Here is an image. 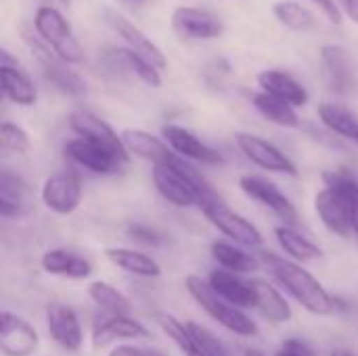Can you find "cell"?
Instances as JSON below:
<instances>
[{"instance_id": "1", "label": "cell", "mask_w": 358, "mask_h": 356, "mask_svg": "<svg viewBox=\"0 0 358 356\" xmlns=\"http://www.w3.org/2000/svg\"><path fill=\"white\" fill-rule=\"evenodd\" d=\"M260 262L268 269L273 279L277 283H281L285 287V292L292 294V298L310 315L327 317L338 311V300L300 262H294V260L283 258L273 252H262Z\"/></svg>"}, {"instance_id": "2", "label": "cell", "mask_w": 358, "mask_h": 356, "mask_svg": "<svg viewBox=\"0 0 358 356\" xmlns=\"http://www.w3.org/2000/svg\"><path fill=\"white\" fill-rule=\"evenodd\" d=\"M153 183L159 195L176 208L201 206L216 197L206 176L185 157L176 155L162 166H153Z\"/></svg>"}, {"instance_id": "3", "label": "cell", "mask_w": 358, "mask_h": 356, "mask_svg": "<svg viewBox=\"0 0 358 356\" xmlns=\"http://www.w3.org/2000/svg\"><path fill=\"white\" fill-rule=\"evenodd\" d=\"M323 183L325 187L315 195V212L319 220L338 237L355 239L350 193H348V172L329 170L323 174Z\"/></svg>"}, {"instance_id": "4", "label": "cell", "mask_w": 358, "mask_h": 356, "mask_svg": "<svg viewBox=\"0 0 358 356\" xmlns=\"http://www.w3.org/2000/svg\"><path fill=\"white\" fill-rule=\"evenodd\" d=\"M185 287H187L189 296L227 332L241 336V338H256L258 336V325L241 308H235L229 302H224L212 290V285L208 281H203L199 275H187Z\"/></svg>"}, {"instance_id": "5", "label": "cell", "mask_w": 358, "mask_h": 356, "mask_svg": "<svg viewBox=\"0 0 358 356\" xmlns=\"http://www.w3.org/2000/svg\"><path fill=\"white\" fill-rule=\"evenodd\" d=\"M34 25H36V34L38 38L67 65L71 63H82L84 59V50L76 38V34L71 31L69 23L65 21V17L52 8V6H40L36 17H34Z\"/></svg>"}, {"instance_id": "6", "label": "cell", "mask_w": 358, "mask_h": 356, "mask_svg": "<svg viewBox=\"0 0 358 356\" xmlns=\"http://www.w3.org/2000/svg\"><path fill=\"white\" fill-rule=\"evenodd\" d=\"M199 208H201L203 216L210 220V225L216 227L222 235L231 237L235 243H239L243 248H250V250L262 248L264 237L258 231V227L252 225L245 216L233 212L218 195L212 197V199H206Z\"/></svg>"}, {"instance_id": "7", "label": "cell", "mask_w": 358, "mask_h": 356, "mask_svg": "<svg viewBox=\"0 0 358 356\" xmlns=\"http://www.w3.org/2000/svg\"><path fill=\"white\" fill-rule=\"evenodd\" d=\"M27 44H29V50L36 57L44 78L52 86H57L61 92L71 94V97H82L86 92V82L65 61H61L40 38H29L27 36Z\"/></svg>"}, {"instance_id": "8", "label": "cell", "mask_w": 358, "mask_h": 356, "mask_svg": "<svg viewBox=\"0 0 358 356\" xmlns=\"http://www.w3.org/2000/svg\"><path fill=\"white\" fill-rule=\"evenodd\" d=\"M69 128L80 136V138H86L103 149H107L109 153H113L117 159H122L124 164H128V151L124 147V141H122V134H117L103 118L94 115L92 111H73L69 115Z\"/></svg>"}, {"instance_id": "9", "label": "cell", "mask_w": 358, "mask_h": 356, "mask_svg": "<svg viewBox=\"0 0 358 356\" xmlns=\"http://www.w3.org/2000/svg\"><path fill=\"white\" fill-rule=\"evenodd\" d=\"M239 187L250 199H254L260 206L275 212L285 225L294 227L298 222V212H296L294 204L289 201V197L285 193H281V189L273 180L258 176V174H245L239 178Z\"/></svg>"}, {"instance_id": "10", "label": "cell", "mask_w": 358, "mask_h": 356, "mask_svg": "<svg viewBox=\"0 0 358 356\" xmlns=\"http://www.w3.org/2000/svg\"><path fill=\"white\" fill-rule=\"evenodd\" d=\"M40 199L50 212L59 216H69L78 210L82 201V183L73 172L50 174L42 183Z\"/></svg>"}, {"instance_id": "11", "label": "cell", "mask_w": 358, "mask_h": 356, "mask_svg": "<svg viewBox=\"0 0 358 356\" xmlns=\"http://www.w3.org/2000/svg\"><path fill=\"white\" fill-rule=\"evenodd\" d=\"M237 147L241 149V153L256 164L262 170L268 172H279V174H289V176H298L296 164L271 141L250 134V132H239L237 136Z\"/></svg>"}, {"instance_id": "12", "label": "cell", "mask_w": 358, "mask_h": 356, "mask_svg": "<svg viewBox=\"0 0 358 356\" xmlns=\"http://www.w3.org/2000/svg\"><path fill=\"white\" fill-rule=\"evenodd\" d=\"M321 63H323V73L329 90L338 94H352L358 88L357 69H355V59L348 52V48L338 46V44H327L321 48Z\"/></svg>"}, {"instance_id": "13", "label": "cell", "mask_w": 358, "mask_h": 356, "mask_svg": "<svg viewBox=\"0 0 358 356\" xmlns=\"http://www.w3.org/2000/svg\"><path fill=\"white\" fill-rule=\"evenodd\" d=\"M172 27L189 40H214L224 31L222 19L199 6H178L172 13Z\"/></svg>"}, {"instance_id": "14", "label": "cell", "mask_w": 358, "mask_h": 356, "mask_svg": "<svg viewBox=\"0 0 358 356\" xmlns=\"http://www.w3.org/2000/svg\"><path fill=\"white\" fill-rule=\"evenodd\" d=\"M46 329L55 344H59L63 350L78 353L84 344V332L82 323L76 315V311L67 304L52 302L46 306Z\"/></svg>"}, {"instance_id": "15", "label": "cell", "mask_w": 358, "mask_h": 356, "mask_svg": "<svg viewBox=\"0 0 358 356\" xmlns=\"http://www.w3.org/2000/svg\"><path fill=\"white\" fill-rule=\"evenodd\" d=\"M162 136L176 155H180V157H185L189 162H199V164H206V166L224 164V157L216 149L206 145L201 138H197L191 130H187L182 126L166 124L162 128Z\"/></svg>"}, {"instance_id": "16", "label": "cell", "mask_w": 358, "mask_h": 356, "mask_svg": "<svg viewBox=\"0 0 358 356\" xmlns=\"http://www.w3.org/2000/svg\"><path fill=\"white\" fill-rule=\"evenodd\" d=\"M40 346L38 332L25 319L4 311L0 315V350L6 356H31Z\"/></svg>"}, {"instance_id": "17", "label": "cell", "mask_w": 358, "mask_h": 356, "mask_svg": "<svg viewBox=\"0 0 358 356\" xmlns=\"http://www.w3.org/2000/svg\"><path fill=\"white\" fill-rule=\"evenodd\" d=\"M65 155L73 164H78L94 174H115L122 170V166H126L122 159H117L107 149L86 141V138H80V136L65 143Z\"/></svg>"}, {"instance_id": "18", "label": "cell", "mask_w": 358, "mask_h": 356, "mask_svg": "<svg viewBox=\"0 0 358 356\" xmlns=\"http://www.w3.org/2000/svg\"><path fill=\"white\" fill-rule=\"evenodd\" d=\"M0 78L4 97L21 107H29L38 101V90L29 76L19 67V63L10 57L6 48L0 50Z\"/></svg>"}, {"instance_id": "19", "label": "cell", "mask_w": 358, "mask_h": 356, "mask_svg": "<svg viewBox=\"0 0 358 356\" xmlns=\"http://www.w3.org/2000/svg\"><path fill=\"white\" fill-rule=\"evenodd\" d=\"M107 21H109V25L122 36V40L128 44V48H132L136 55H141L145 61H149L153 67H157L159 71H164L166 69V65H168V61H166V55L159 50V46L151 40V38H147L132 21H128L124 15H117V13H107Z\"/></svg>"}, {"instance_id": "20", "label": "cell", "mask_w": 358, "mask_h": 356, "mask_svg": "<svg viewBox=\"0 0 358 356\" xmlns=\"http://www.w3.org/2000/svg\"><path fill=\"white\" fill-rule=\"evenodd\" d=\"M122 141H124V147H126L128 155L151 162L153 166L168 164L174 157V151L170 149V145L164 138H159V136H155V134H151L147 130L128 128V130L122 132Z\"/></svg>"}, {"instance_id": "21", "label": "cell", "mask_w": 358, "mask_h": 356, "mask_svg": "<svg viewBox=\"0 0 358 356\" xmlns=\"http://www.w3.org/2000/svg\"><path fill=\"white\" fill-rule=\"evenodd\" d=\"M208 283L212 290L235 308H256V292L252 281H243L237 273L216 269L210 273Z\"/></svg>"}, {"instance_id": "22", "label": "cell", "mask_w": 358, "mask_h": 356, "mask_svg": "<svg viewBox=\"0 0 358 356\" xmlns=\"http://www.w3.org/2000/svg\"><path fill=\"white\" fill-rule=\"evenodd\" d=\"M40 264L44 273L52 277H63V279H88L92 275V264L84 256L65 250V248H52L46 250L40 258Z\"/></svg>"}, {"instance_id": "23", "label": "cell", "mask_w": 358, "mask_h": 356, "mask_svg": "<svg viewBox=\"0 0 358 356\" xmlns=\"http://www.w3.org/2000/svg\"><path fill=\"white\" fill-rule=\"evenodd\" d=\"M29 208H31L29 185L21 176L8 170H2L0 172V216L17 218V216L27 214Z\"/></svg>"}, {"instance_id": "24", "label": "cell", "mask_w": 358, "mask_h": 356, "mask_svg": "<svg viewBox=\"0 0 358 356\" xmlns=\"http://www.w3.org/2000/svg\"><path fill=\"white\" fill-rule=\"evenodd\" d=\"M103 61L113 71L122 69L126 73L136 76L138 80H143L145 84H149L153 88L162 86V71L157 67H153L149 61H145L141 55H136L132 48H109V50H105Z\"/></svg>"}, {"instance_id": "25", "label": "cell", "mask_w": 358, "mask_h": 356, "mask_svg": "<svg viewBox=\"0 0 358 356\" xmlns=\"http://www.w3.org/2000/svg\"><path fill=\"white\" fill-rule=\"evenodd\" d=\"M258 86L262 88V92H268L285 103H289L292 107H304L308 103V92L306 88L292 78L289 73L281 71V69H264L258 73Z\"/></svg>"}, {"instance_id": "26", "label": "cell", "mask_w": 358, "mask_h": 356, "mask_svg": "<svg viewBox=\"0 0 358 356\" xmlns=\"http://www.w3.org/2000/svg\"><path fill=\"white\" fill-rule=\"evenodd\" d=\"M105 258L117 266L120 271L134 275V277H143V279H155L162 275V266L155 258L138 252V250H130V248H109L105 250Z\"/></svg>"}, {"instance_id": "27", "label": "cell", "mask_w": 358, "mask_h": 356, "mask_svg": "<svg viewBox=\"0 0 358 356\" xmlns=\"http://www.w3.org/2000/svg\"><path fill=\"white\" fill-rule=\"evenodd\" d=\"M252 287L256 292V308L264 319H268L271 323L292 321L294 311L273 283H268L266 279H252Z\"/></svg>"}, {"instance_id": "28", "label": "cell", "mask_w": 358, "mask_h": 356, "mask_svg": "<svg viewBox=\"0 0 358 356\" xmlns=\"http://www.w3.org/2000/svg\"><path fill=\"white\" fill-rule=\"evenodd\" d=\"M141 340V338H149V329L132 319L130 315H120V317H109L107 321H103L101 325H96L94 329V346H107L113 340Z\"/></svg>"}, {"instance_id": "29", "label": "cell", "mask_w": 358, "mask_h": 356, "mask_svg": "<svg viewBox=\"0 0 358 356\" xmlns=\"http://www.w3.org/2000/svg\"><path fill=\"white\" fill-rule=\"evenodd\" d=\"M275 239L281 245V250L289 256V260L294 262H315L323 256V250L313 243L306 235H302L300 231H296L289 225H281L275 229Z\"/></svg>"}, {"instance_id": "30", "label": "cell", "mask_w": 358, "mask_h": 356, "mask_svg": "<svg viewBox=\"0 0 358 356\" xmlns=\"http://www.w3.org/2000/svg\"><path fill=\"white\" fill-rule=\"evenodd\" d=\"M210 254L220 269L237 273V275L256 273V271H260V264H262L256 256H252L245 250H241L233 243H227V241H214L210 245Z\"/></svg>"}, {"instance_id": "31", "label": "cell", "mask_w": 358, "mask_h": 356, "mask_svg": "<svg viewBox=\"0 0 358 356\" xmlns=\"http://www.w3.org/2000/svg\"><path fill=\"white\" fill-rule=\"evenodd\" d=\"M252 103L264 120H268L281 128H298L300 126L296 107H292L289 103H285L268 92H256L252 97Z\"/></svg>"}, {"instance_id": "32", "label": "cell", "mask_w": 358, "mask_h": 356, "mask_svg": "<svg viewBox=\"0 0 358 356\" xmlns=\"http://www.w3.org/2000/svg\"><path fill=\"white\" fill-rule=\"evenodd\" d=\"M319 120L334 134L348 138L352 143L358 141V118L350 109L336 105V103H321L319 105Z\"/></svg>"}, {"instance_id": "33", "label": "cell", "mask_w": 358, "mask_h": 356, "mask_svg": "<svg viewBox=\"0 0 358 356\" xmlns=\"http://www.w3.org/2000/svg\"><path fill=\"white\" fill-rule=\"evenodd\" d=\"M88 298L101 308L105 311L109 317H120V315H130L132 304L130 300L111 283L107 281H92L88 285Z\"/></svg>"}, {"instance_id": "34", "label": "cell", "mask_w": 358, "mask_h": 356, "mask_svg": "<svg viewBox=\"0 0 358 356\" xmlns=\"http://www.w3.org/2000/svg\"><path fill=\"white\" fill-rule=\"evenodd\" d=\"M153 321L162 327V332L176 344V348H178L182 355L201 356L197 344H195V340H193V336H191V332H189V327H187V323H182V321H178L174 315L162 313V311H159V313H153Z\"/></svg>"}, {"instance_id": "35", "label": "cell", "mask_w": 358, "mask_h": 356, "mask_svg": "<svg viewBox=\"0 0 358 356\" xmlns=\"http://www.w3.org/2000/svg\"><path fill=\"white\" fill-rule=\"evenodd\" d=\"M273 13L279 23H283L285 27H289L294 31H306V29L315 27V23H317L315 15L306 6H302L300 2H294V0L275 2Z\"/></svg>"}, {"instance_id": "36", "label": "cell", "mask_w": 358, "mask_h": 356, "mask_svg": "<svg viewBox=\"0 0 358 356\" xmlns=\"http://www.w3.org/2000/svg\"><path fill=\"white\" fill-rule=\"evenodd\" d=\"M187 327H189V332H191L201 356H231L229 348L210 329H206V327H201V325H197L193 321H189Z\"/></svg>"}, {"instance_id": "37", "label": "cell", "mask_w": 358, "mask_h": 356, "mask_svg": "<svg viewBox=\"0 0 358 356\" xmlns=\"http://www.w3.org/2000/svg\"><path fill=\"white\" fill-rule=\"evenodd\" d=\"M0 143H2V147L6 151L19 153V155L27 153L29 147H31L29 134L21 126H17L13 122H2V126H0Z\"/></svg>"}, {"instance_id": "38", "label": "cell", "mask_w": 358, "mask_h": 356, "mask_svg": "<svg viewBox=\"0 0 358 356\" xmlns=\"http://www.w3.org/2000/svg\"><path fill=\"white\" fill-rule=\"evenodd\" d=\"M126 231H128V237H130V239H134V241H138V243H143V245L155 248V245L164 243V235H162L159 231L147 227V225H130Z\"/></svg>"}, {"instance_id": "39", "label": "cell", "mask_w": 358, "mask_h": 356, "mask_svg": "<svg viewBox=\"0 0 358 356\" xmlns=\"http://www.w3.org/2000/svg\"><path fill=\"white\" fill-rule=\"evenodd\" d=\"M279 350L289 356H317V353H315L306 342H302V340H298V338H289V340H285V342L281 344V348H279Z\"/></svg>"}, {"instance_id": "40", "label": "cell", "mask_w": 358, "mask_h": 356, "mask_svg": "<svg viewBox=\"0 0 358 356\" xmlns=\"http://www.w3.org/2000/svg\"><path fill=\"white\" fill-rule=\"evenodd\" d=\"M348 193H350V210H352V233L358 243V180L348 174Z\"/></svg>"}, {"instance_id": "41", "label": "cell", "mask_w": 358, "mask_h": 356, "mask_svg": "<svg viewBox=\"0 0 358 356\" xmlns=\"http://www.w3.org/2000/svg\"><path fill=\"white\" fill-rule=\"evenodd\" d=\"M323 13H325V17L331 21V23H340L342 21V15H340V8H338V4H336V0H313Z\"/></svg>"}, {"instance_id": "42", "label": "cell", "mask_w": 358, "mask_h": 356, "mask_svg": "<svg viewBox=\"0 0 358 356\" xmlns=\"http://www.w3.org/2000/svg\"><path fill=\"white\" fill-rule=\"evenodd\" d=\"M107 356H145L143 350L134 348V346H128V344H122V346H115Z\"/></svg>"}, {"instance_id": "43", "label": "cell", "mask_w": 358, "mask_h": 356, "mask_svg": "<svg viewBox=\"0 0 358 356\" xmlns=\"http://www.w3.org/2000/svg\"><path fill=\"white\" fill-rule=\"evenodd\" d=\"M340 2V6H342V10H346V15L358 23V0H338Z\"/></svg>"}, {"instance_id": "44", "label": "cell", "mask_w": 358, "mask_h": 356, "mask_svg": "<svg viewBox=\"0 0 358 356\" xmlns=\"http://www.w3.org/2000/svg\"><path fill=\"white\" fill-rule=\"evenodd\" d=\"M331 356H355V353L348 350V348H336V350L331 353Z\"/></svg>"}, {"instance_id": "45", "label": "cell", "mask_w": 358, "mask_h": 356, "mask_svg": "<svg viewBox=\"0 0 358 356\" xmlns=\"http://www.w3.org/2000/svg\"><path fill=\"white\" fill-rule=\"evenodd\" d=\"M143 355L145 356H168L164 350H159V348H149V350H143Z\"/></svg>"}, {"instance_id": "46", "label": "cell", "mask_w": 358, "mask_h": 356, "mask_svg": "<svg viewBox=\"0 0 358 356\" xmlns=\"http://www.w3.org/2000/svg\"><path fill=\"white\" fill-rule=\"evenodd\" d=\"M243 356H264V355H262L260 350H252V348H248V350H245V355H243Z\"/></svg>"}, {"instance_id": "47", "label": "cell", "mask_w": 358, "mask_h": 356, "mask_svg": "<svg viewBox=\"0 0 358 356\" xmlns=\"http://www.w3.org/2000/svg\"><path fill=\"white\" fill-rule=\"evenodd\" d=\"M275 356H289V355H285V353H281V350H277V353H275Z\"/></svg>"}, {"instance_id": "48", "label": "cell", "mask_w": 358, "mask_h": 356, "mask_svg": "<svg viewBox=\"0 0 358 356\" xmlns=\"http://www.w3.org/2000/svg\"><path fill=\"white\" fill-rule=\"evenodd\" d=\"M128 2H138V0H128Z\"/></svg>"}, {"instance_id": "49", "label": "cell", "mask_w": 358, "mask_h": 356, "mask_svg": "<svg viewBox=\"0 0 358 356\" xmlns=\"http://www.w3.org/2000/svg\"><path fill=\"white\" fill-rule=\"evenodd\" d=\"M357 147H358V141H357Z\"/></svg>"}]
</instances>
